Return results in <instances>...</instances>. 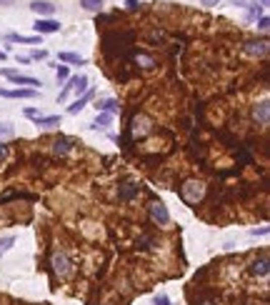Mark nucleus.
<instances>
[{"label": "nucleus", "instance_id": "obj_21", "mask_svg": "<svg viewBox=\"0 0 270 305\" xmlns=\"http://www.w3.org/2000/svg\"><path fill=\"white\" fill-rule=\"evenodd\" d=\"M13 243H15V238H3V240H0V255L8 253V250L13 248Z\"/></svg>", "mask_w": 270, "mask_h": 305}, {"label": "nucleus", "instance_id": "obj_28", "mask_svg": "<svg viewBox=\"0 0 270 305\" xmlns=\"http://www.w3.org/2000/svg\"><path fill=\"white\" fill-rule=\"evenodd\" d=\"M25 115H28V118H38L40 113H38V108H25Z\"/></svg>", "mask_w": 270, "mask_h": 305}, {"label": "nucleus", "instance_id": "obj_15", "mask_svg": "<svg viewBox=\"0 0 270 305\" xmlns=\"http://www.w3.org/2000/svg\"><path fill=\"white\" fill-rule=\"evenodd\" d=\"M73 145H75V140H73V138H63V135H60V138H55V140H53V145H50V148H53L55 155H68V152L73 150Z\"/></svg>", "mask_w": 270, "mask_h": 305}, {"label": "nucleus", "instance_id": "obj_31", "mask_svg": "<svg viewBox=\"0 0 270 305\" xmlns=\"http://www.w3.org/2000/svg\"><path fill=\"white\" fill-rule=\"evenodd\" d=\"M202 5H208V8H213V5H218V3H220V0H200Z\"/></svg>", "mask_w": 270, "mask_h": 305}, {"label": "nucleus", "instance_id": "obj_8", "mask_svg": "<svg viewBox=\"0 0 270 305\" xmlns=\"http://www.w3.org/2000/svg\"><path fill=\"white\" fill-rule=\"evenodd\" d=\"M35 35H50V33H58L60 30V23L53 20V18H38L35 25H33Z\"/></svg>", "mask_w": 270, "mask_h": 305}, {"label": "nucleus", "instance_id": "obj_6", "mask_svg": "<svg viewBox=\"0 0 270 305\" xmlns=\"http://www.w3.org/2000/svg\"><path fill=\"white\" fill-rule=\"evenodd\" d=\"M138 195H140V185L133 183V180H125V183L118 185V200H120V203H130V200H135Z\"/></svg>", "mask_w": 270, "mask_h": 305}, {"label": "nucleus", "instance_id": "obj_20", "mask_svg": "<svg viewBox=\"0 0 270 305\" xmlns=\"http://www.w3.org/2000/svg\"><path fill=\"white\" fill-rule=\"evenodd\" d=\"M80 5L88 13H100L103 10V0H80Z\"/></svg>", "mask_w": 270, "mask_h": 305}, {"label": "nucleus", "instance_id": "obj_22", "mask_svg": "<svg viewBox=\"0 0 270 305\" xmlns=\"http://www.w3.org/2000/svg\"><path fill=\"white\" fill-rule=\"evenodd\" d=\"M55 70H58V80H60V83H65L68 78H70V73H68V65H55Z\"/></svg>", "mask_w": 270, "mask_h": 305}, {"label": "nucleus", "instance_id": "obj_14", "mask_svg": "<svg viewBox=\"0 0 270 305\" xmlns=\"http://www.w3.org/2000/svg\"><path fill=\"white\" fill-rule=\"evenodd\" d=\"M0 95H3V98H20V100H25V98H35V95H38V90H33V88H15V90H3V88H0Z\"/></svg>", "mask_w": 270, "mask_h": 305}, {"label": "nucleus", "instance_id": "obj_35", "mask_svg": "<svg viewBox=\"0 0 270 305\" xmlns=\"http://www.w3.org/2000/svg\"><path fill=\"white\" fill-rule=\"evenodd\" d=\"M268 3L270 0H260V8H268Z\"/></svg>", "mask_w": 270, "mask_h": 305}, {"label": "nucleus", "instance_id": "obj_3", "mask_svg": "<svg viewBox=\"0 0 270 305\" xmlns=\"http://www.w3.org/2000/svg\"><path fill=\"white\" fill-rule=\"evenodd\" d=\"M50 265H53V273H55L58 278H70V275H73V260L68 258L65 253H53Z\"/></svg>", "mask_w": 270, "mask_h": 305}, {"label": "nucleus", "instance_id": "obj_26", "mask_svg": "<svg viewBox=\"0 0 270 305\" xmlns=\"http://www.w3.org/2000/svg\"><path fill=\"white\" fill-rule=\"evenodd\" d=\"M125 8H128L130 13H135V10H140V8H143V3H140V0H128V3H125Z\"/></svg>", "mask_w": 270, "mask_h": 305}, {"label": "nucleus", "instance_id": "obj_11", "mask_svg": "<svg viewBox=\"0 0 270 305\" xmlns=\"http://www.w3.org/2000/svg\"><path fill=\"white\" fill-rule=\"evenodd\" d=\"M93 98H95V90L90 88V90H85L80 98H75V103H73V105H68V113H70V115H78V113H80V110H83V108H85Z\"/></svg>", "mask_w": 270, "mask_h": 305}, {"label": "nucleus", "instance_id": "obj_10", "mask_svg": "<svg viewBox=\"0 0 270 305\" xmlns=\"http://www.w3.org/2000/svg\"><path fill=\"white\" fill-rule=\"evenodd\" d=\"M253 120H255L258 125H263V128L270 123V103L268 100H260V103L253 105Z\"/></svg>", "mask_w": 270, "mask_h": 305}, {"label": "nucleus", "instance_id": "obj_23", "mask_svg": "<svg viewBox=\"0 0 270 305\" xmlns=\"http://www.w3.org/2000/svg\"><path fill=\"white\" fill-rule=\"evenodd\" d=\"M258 28H260L263 33L268 30V28H270V18H268V15H260V18H258Z\"/></svg>", "mask_w": 270, "mask_h": 305}, {"label": "nucleus", "instance_id": "obj_17", "mask_svg": "<svg viewBox=\"0 0 270 305\" xmlns=\"http://www.w3.org/2000/svg\"><path fill=\"white\" fill-rule=\"evenodd\" d=\"M110 123H113V115H110V113H100V115L95 118V123H90V128H93V130H105Z\"/></svg>", "mask_w": 270, "mask_h": 305}, {"label": "nucleus", "instance_id": "obj_4", "mask_svg": "<svg viewBox=\"0 0 270 305\" xmlns=\"http://www.w3.org/2000/svg\"><path fill=\"white\" fill-rule=\"evenodd\" d=\"M0 75H5L13 85H30L33 90H38V85H40V80L33 75H23V73H18V70H10V68H0Z\"/></svg>", "mask_w": 270, "mask_h": 305}, {"label": "nucleus", "instance_id": "obj_19", "mask_svg": "<svg viewBox=\"0 0 270 305\" xmlns=\"http://www.w3.org/2000/svg\"><path fill=\"white\" fill-rule=\"evenodd\" d=\"M58 60L73 63V65H85V58H80L78 53H58Z\"/></svg>", "mask_w": 270, "mask_h": 305}, {"label": "nucleus", "instance_id": "obj_16", "mask_svg": "<svg viewBox=\"0 0 270 305\" xmlns=\"http://www.w3.org/2000/svg\"><path fill=\"white\" fill-rule=\"evenodd\" d=\"M95 108L100 110V113H118L120 110V103L115 100V98H108V100H100V103H95Z\"/></svg>", "mask_w": 270, "mask_h": 305}, {"label": "nucleus", "instance_id": "obj_29", "mask_svg": "<svg viewBox=\"0 0 270 305\" xmlns=\"http://www.w3.org/2000/svg\"><path fill=\"white\" fill-rule=\"evenodd\" d=\"M250 235H268V228H255V230H250Z\"/></svg>", "mask_w": 270, "mask_h": 305}, {"label": "nucleus", "instance_id": "obj_34", "mask_svg": "<svg viewBox=\"0 0 270 305\" xmlns=\"http://www.w3.org/2000/svg\"><path fill=\"white\" fill-rule=\"evenodd\" d=\"M5 58H8V53H5V50H0V60H5Z\"/></svg>", "mask_w": 270, "mask_h": 305}, {"label": "nucleus", "instance_id": "obj_24", "mask_svg": "<svg viewBox=\"0 0 270 305\" xmlns=\"http://www.w3.org/2000/svg\"><path fill=\"white\" fill-rule=\"evenodd\" d=\"M28 58H30V60H45V58H48V53H45V50H33Z\"/></svg>", "mask_w": 270, "mask_h": 305}, {"label": "nucleus", "instance_id": "obj_1", "mask_svg": "<svg viewBox=\"0 0 270 305\" xmlns=\"http://www.w3.org/2000/svg\"><path fill=\"white\" fill-rule=\"evenodd\" d=\"M205 195V183L202 180H185L183 188H180V198L188 203V205H198Z\"/></svg>", "mask_w": 270, "mask_h": 305}, {"label": "nucleus", "instance_id": "obj_5", "mask_svg": "<svg viewBox=\"0 0 270 305\" xmlns=\"http://www.w3.org/2000/svg\"><path fill=\"white\" fill-rule=\"evenodd\" d=\"M148 215H150V220L158 223V225H168V223H170V213H168V208H165L160 200H153V203L148 205Z\"/></svg>", "mask_w": 270, "mask_h": 305}, {"label": "nucleus", "instance_id": "obj_18", "mask_svg": "<svg viewBox=\"0 0 270 305\" xmlns=\"http://www.w3.org/2000/svg\"><path fill=\"white\" fill-rule=\"evenodd\" d=\"M35 120V125H40V128H55V125H60V115H50V118H33Z\"/></svg>", "mask_w": 270, "mask_h": 305}, {"label": "nucleus", "instance_id": "obj_27", "mask_svg": "<svg viewBox=\"0 0 270 305\" xmlns=\"http://www.w3.org/2000/svg\"><path fill=\"white\" fill-rule=\"evenodd\" d=\"M153 303H155V305H170V300H168V295H163V293H160V295H155V298H153Z\"/></svg>", "mask_w": 270, "mask_h": 305}, {"label": "nucleus", "instance_id": "obj_30", "mask_svg": "<svg viewBox=\"0 0 270 305\" xmlns=\"http://www.w3.org/2000/svg\"><path fill=\"white\" fill-rule=\"evenodd\" d=\"M10 133H13V130H10L8 125H0V135H10Z\"/></svg>", "mask_w": 270, "mask_h": 305}, {"label": "nucleus", "instance_id": "obj_2", "mask_svg": "<svg viewBox=\"0 0 270 305\" xmlns=\"http://www.w3.org/2000/svg\"><path fill=\"white\" fill-rule=\"evenodd\" d=\"M88 90V78L85 75H73L65 80V85H63V90L58 93V103H63L70 93H75V95H83Z\"/></svg>", "mask_w": 270, "mask_h": 305}, {"label": "nucleus", "instance_id": "obj_32", "mask_svg": "<svg viewBox=\"0 0 270 305\" xmlns=\"http://www.w3.org/2000/svg\"><path fill=\"white\" fill-rule=\"evenodd\" d=\"M5 155H8V148H5V145H3V143H0V160H3V158H5Z\"/></svg>", "mask_w": 270, "mask_h": 305}, {"label": "nucleus", "instance_id": "obj_7", "mask_svg": "<svg viewBox=\"0 0 270 305\" xmlns=\"http://www.w3.org/2000/svg\"><path fill=\"white\" fill-rule=\"evenodd\" d=\"M243 53L245 55H253V58H265L268 55V40L260 38V40H248L243 45Z\"/></svg>", "mask_w": 270, "mask_h": 305}, {"label": "nucleus", "instance_id": "obj_13", "mask_svg": "<svg viewBox=\"0 0 270 305\" xmlns=\"http://www.w3.org/2000/svg\"><path fill=\"white\" fill-rule=\"evenodd\" d=\"M5 43H23V45H40V35H23V33H8Z\"/></svg>", "mask_w": 270, "mask_h": 305}, {"label": "nucleus", "instance_id": "obj_33", "mask_svg": "<svg viewBox=\"0 0 270 305\" xmlns=\"http://www.w3.org/2000/svg\"><path fill=\"white\" fill-rule=\"evenodd\" d=\"M230 3H233V5H238V8H243V5H245V0H230Z\"/></svg>", "mask_w": 270, "mask_h": 305}, {"label": "nucleus", "instance_id": "obj_25", "mask_svg": "<svg viewBox=\"0 0 270 305\" xmlns=\"http://www.w3.org/2000/svg\"><path fill=\"white\" fill-rule=\"evenodd\" d=\"M260 10H263V8H260V5H258V3H255V5H253V8H250V10H248V18H250V20H255V18H258V15H260Z\"/></svg>", "mask_w": 270, "mask_h": 305}, {"label": "nucleus", "instance_id": "obj_12", "mask_svg": "<svg viewBox=\"0 0 270 305\" xmlns=\"http://www.w3.org/2000/svg\"><path fill=\"white\" fill-rule=\"evenodd\" d=\"M30 10H33L38 18H40V15H43V18H50V15L55 13V5L48 3V0H33V3H30Z\"/></svg>", "mask_w": 270, "mask_h": 305}, {"label": "nucleus", "instance_id": "obj_9", "mask_svg": "<svg viewBox=\"0 0 270 305\" xmlns=\"http://www.w3.org/2000/svg\"><path fill=\"white\" fill-rule=\"evenodd\" d=\"M248 273H250L253 278H268V273H270V260H268V255L263 253L260 258H255V260L250 263Z\"/></svg>", "mask_w": 270, "mask_h": 305}]
</instances>
